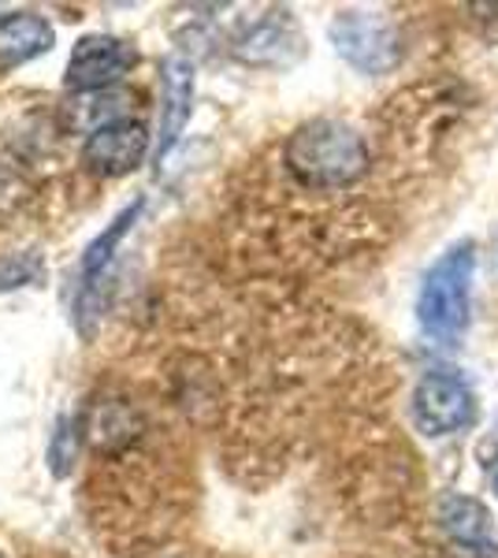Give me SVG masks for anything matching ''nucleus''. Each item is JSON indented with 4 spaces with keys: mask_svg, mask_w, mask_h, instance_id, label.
<instances>
[{
    "mask_svg": "<svg viewBox=\"0 0 498 558\" xmlns=\"http://www.w3.org/2000/svg\"><path fill=\"white\" fill-rule=\"evenodd\" d=\"M57 31L38 12H4L0 15V60L8 68H20L26 60L52 49Z\"/></svg>",
    "mask_w": 498,
    "mask_h": 558,
    "instance_id": "10",
    "label": "nucleus"
},
{
    "mask_svg": "<svg viewBox=\"0 0 498 558\" xmlns=\"http://www.w3.org/2000/svg\"><path fill=\"white\" fill-rule=\"evenodd\" d=\"M234 52H239L246 64L283 68L302 52V38H297L294 23L279 12V15H268V20L246 26V31L234 38Z\"/></svg>",
    "mask_w": 498,
    "mask_h": 558,
    "instance_id": "9",
    "label": "nucleus"
},
{
    "mask_svg": "<svg viewBox=\"0 0 498 558\" xmlns=\"http://www.w3.org/2000/svg\"><path fill=\"white\" fill-rule=\"evenodd\" d=\"M86 425L83 417H60L57 432H52V444H49V470L52 476H68L71 465L78 458V447H83Z\"/></svg>",
    "mask_w": 498,
    "mask_h": 558,
    "instance_id": "12",
    "label": "nucleus"
},
{
    "mask_svg": "<svg viewBox=\"0 0 498 558\" xmlns=\"http://www.w3.org/2000/svg\"><path fill=\"white\" fill-rule=\"evenodd\" d=\"M38 276H45V268L34 254H12L0 260V291H20V287L38 283Z\"/></svg>",
    "mask_w": 498,
    "mask_h": 558,
    "instance_id": "13",
    "label": "nucleus"
},
{
    "mask_svg": "<svg viewBox=\"0 0 498 558\" xmlns=\"http://www.w3.org/2000/svg\"><path fill=\"white\" fill-rule=\"evenodd\" d=\"M149 153V134L138 120H116L108 128L86 134L83 142V165L94 175L116 179L126 175L146 160Z\"/></svg>",
    "mask_w": 498,
    "mask_h": 558,
    "instance_id": "6",
    "label": "nucleus"
},
{
    "mask_svg": "<svg viewBox=\"0 0 498 558\" xmlns=\"http://www.w3.org/2000/svg\"><path fill=\"white\" fill-rule=\"evenodd\" d=\"M439 525L454 544L469 547L476 555H498V539L491 529V514L484 502L469 499V495H439L436 499Z\"/></svg>",
    "mask_w": 498,
    "mask_h": 558,
    "instance_id": "8",
    "label": "nucleus"
},
{
    "mask_svg": "<svg viewBox=\"0 0 498 558\" xmlns=\"http://www.w3.org/2000/svg\"><path fill=\"white\" fill-rule=\"evenodd\" d=\"M410 417L424 436H454L476 421V395L454 373H428L413 391Z\"/></svg>",
    "mask_w": 498,
    "mask_h": 558,
    "instance_id": "4",
    "label": "nucleus"
},
{
    "mask_svg": "<svg viewBox=\"0 0 498 558\" xmlns=\"http://www.w3.org/2000/svg\"><path fill=\"white\" fill-rule=\"evenodd\" d=\"M190 112H194V64L179 52L160 64V123H157V146H153V160H165L175 142L183 138Z\"/></svg>",
    "mask_w": 498,
    "mask_h": 558,
    "instance_id": "7",
    "label": "nucleus"
},
{
    "mask_svg": "<svg viewBox=\"0 0 498 558\" xmlns=\"http://www.w3.org/2000/svg\"><path fill=\"white\" fill-rule=\"evenodd\" d=\"M473 268L476 254L473 242H458L428 268L416 299V320L424 336L439 343H458L469 328V294H473Z\"/></svg>",
    "mask_w": 498,
    "mask_h": 558,
    "instance_id": "2",
    "label": "nucleus"
},
{
    "mask_svg": "<svg viewBox=\"0 0 498 558\" xmlns=\"http://www.w3.org/2000/svg\"><path fill=\"white\" fill-rule=\"evenodd\" d=\"M331 41L339 57L368 75H384L402 60V41L387 15L368 12H342L331 23Z\"/></svg>",
    "mask_w": 498,
    "mask_h": 558,
    "instance_id": "3",
    "label": "nucleus"
},
{
    "mask_svg": "<svg viewBox=\"0 0 498 558\" xmlns=\"http://www.w3.org/2000/svg\"><path fill=\"white\" fill-rule=\"evenodd\" d=\"M491 484H495V495H498V470H495V476H491Z\"/></svg>",
    "mask_w": 498,
    "mask_h": 558,
    "instance_id": "14",
    "label": "nucleus"
},
{
    "mask_svg": "<svg viewBox=\"0 0 498 558\" xmlns=\"http://www.w3.org/2000/svg\"><path fill=\"white\" fill-rule=\"evenodd\" d=\"M283 165L305 191H342L368 172L373 157L350 123L313 120L302 123L283 146Z\"/></svg>",
    "mask_w": 498,
    "mask_h": 558,
    "instance_id": "1",
    "label": "nucleus"
},
{
    "mask_svg": "<svg viewBox=\"0 0 498 558\" xmlns=\"http://www.w3.org/2000/svg\"><path fill=\"white\" fill-rule=\"evenodd\" d=\"M134 64H138V52L131 41L112 38V34H86L71 49L68 68H63V86L71 94H101V89H112L123 75H131Z\"/></svg>",
    "mask_w": 498,
    "mask_h": 558,
    "instance_id": "5",
    "label": "nucleus"
},
{
    "mask_svg": "<svg viewBox=\"0 0 498 558\" xmlns=\"http://www.w3.org/2000/svg\"><path fill=\"white\" fill-rule=\"evenodd\" d=\"M142 209H146V197H134V202L126 205V209L116 213V220L108 223L101 235L89 242L86 254H83V287H86V283H97V279H105L108 272H112L116 250H120V246H123V239L131 235V228L138 223Z\"/></svg>",
    "mask_w": 498,
    "mask_h": 558,
    "instance_id": "11",
    "label": "nucleus"
},
{
    "mask_svg": "<svg viewBox=\"0 0 498 558\" xmlns=\"http://www.w3.org/2000/svg\"><path fill=\"white\" fill-rule=\"evenodd\" d=\"M0 558H8V555H0Z\"/></svg>",
    "mask_w": 498,
    "mask_h": 558,
    "instance_id": "15",
    "label": "nucleus"
}]
</instances>
